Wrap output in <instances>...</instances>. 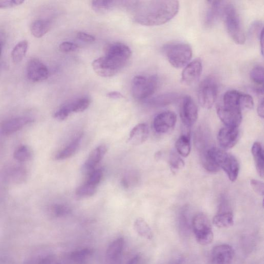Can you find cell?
Here are the masks:
<instances>
[{
  "label": "cell",
  "mask_w": 264,
  "mask_h": 264,
  "mask_svg": "<svg viewBox=\"0 0 264 264\" xmlns=\"http://www.w3.org/2000/svg\"><path fill=\"white\" fill-rule=\"evenodd\" d=\"M180 4L175 0L147 1L137 5L134 22L145 26H157L171 21L178 13Z\"/></svg>",
  "instance_id": "cell-1"
},
{
  "label": "cell",
  "mask_w": 264,
  "mask_h": 264,
  "mask_svg": "<svg viewBox=\"0 0 264 264\" xmlns=\"http://www.w3.org/2000/svg\"><path fill=\"white\" fill-rule=\"evenodd\" d=\"M221 17L226 29L234 42L238 44H244L246 40V35L237 9L232 4L224 2Z\"/></svg>",
  "instance_id": "cell-2"
},
{
  "label": "cell",
  "mask_w": 264,
  "mask_h": 264,
  "mask_svg": "<svg viewBox=\"0 0 264 264\" xmlns=\"http://www.w3.org/2000/svg\"><path fill=\"white\" fill-rule=\"evenodd\" d=\"M207 154L220 169H222L232 182L237 180L240 172L238 159L222 149L211 147L207 150Z\"/></svg>",
  "instance_id": "cell-3"
},
{
  "label": "cell",
  "mask_w": 264,
  "mask_h": 264,
  "mask_svg": "<svg viewBox=\"0 0 264 264\" xmlns=\"http://www.w3.org/2000/svg\"><path fill=\"white\" fill-rule=\"evenodd\" d=\"M162 50L169 63L176 68L184 67L193 56L191 46L184 43H168L164 45Z\"/></svg>",
  "instance_id": "cell-4"
},
{
  "label": "cell",
  "mask_w": 264,
  "mask_h": 264,
  "mask_svg": "<svg viewBox=\"0 0 264 264\" xmlns=\"http://www.w3.org/2000/svg\"><path fill=\"white\" fill-rule=\"evenodd\" d=\"M157 86L158 79L155 75H137L132 81V95L137 100L147 99L153 95Z\"/></svg>",
  "instance_id": "cell-5"
},
{
  "label": "cell",
  "mask_w": 264,
  "mask_h": 264,
  "mask_svg": "<svg viewBox=\"0 0 264 264\" xmlns=\"http://www.w3.org/2000/svg\"><path fill=\"white\" fill-rule=\"evenodd\" d=\"M192 228L198 242L207 245L213 242L214 234L212 225L204 214L199 213L195 216L192 220Z\"/></svg>",
  "instance_id": "cell-6"
},
{
  "label": "cell",
  "mask_w": 264,
  "mask_h": 264,
  "mask_svg": "<svg viewBox=\"0 0 264 264\" xmlns=\"http://www.w3.org/2000/svg\"><path fill=\"white\" fill-rule=\"evenodd\" d=\"M219 86L218 82L212 77L204 79L198 89V99L200 106L205 109H211L218 98Z\"/></svg>",
  "instance_id": "cell-7"
},
{
  "label": "cell",
  "mask_w": 264,
  "mask_h": 264,
  "mask_svg": "<svg viewBox=\"0 0 264 264\" xmlns=\"http://www.w3.org/2000/svg\"><path fill=\"white\" fill-rule=\"evenodd\" d=\"M92 66L94 71L99 76L103 78L114 76L124 67L123 66L106 56L94 61Z\"/></svg>",
  "instance_id": "cell-8"
},
{
  "label": "cell",
  "mask_w": 264,
  "mask_h": 264,
  "mask_svg": "<svg viewBox=\"0 0 264 264\" xmlns=\"http://www.w3.org/2000/svg\"><path fill=\"white\" fill-rule=\"evenodd\" d=\"M180 114L183 125L186 128L189 129L195 124L198 116V109L191 97L186 96L183 98Z\"/></svg>",
  "instance_id": "cell-9"
},
{
  "label": "cell",
  "mask_w": 264,
  "mask_h": 264,
  "mask_svg": "<svg viewBox=\"0 0 264 264\" xmlns=\"http://www.w3.org/2000/svg\"><path fill=\"white\" fill-rule=\"evenodd\" d=\"M105 53V56L123 66L124 67L132 56V51L129 47L120 43L109 45L106 48Z\"/></svg>",
  "instance_id": "cell-10"
},
{
  "label": "cell",
  "mask_w": 264,
  "mask_h": 264,
  "mask_svg": "<svg viewBox=\"0 0 264 264\" xmlns=\"http://www.w3.org/2000/svg\"><path fill=\"white\" fill-rule=\"evenodd\" d=\"M49 72L46 66L39 59H32L26 66V76L33 82H40L48 78Z\"/></svg>",
  "instance_id": "cell-11"
},
{
  "label": "cell",
  "mask_w": 264,
  "mask_h": 264,
  "mask_svg": "<svg viewBox=\"0 0 264 264\" xmlns=\"http://www.w3.org/2000/svg\"><path fill=\"white\" fill-rule=\"evenodd\" d=\"M218 114L225 127L237 128L242 123V110L220 106L218 109Z\"/></svg>",
  "instance_id": "cell-12"
},
{
  "label": "cell",
  "mask_w": 264,
  "mask_h": 264,
  "mask_svg": "<svg viewBox=\"0 0 264 264\" xmlns=\"http://www.w3.org/2000/svg\"><path fill=\"white\" fill-rule=\"evenodd\" d=\"M176 120V115L173 111H166L160 113L154 119V129L158 133H167L174 128Z\"/></svg>",
  "instance_id": "cell-13"
},
{
  "label": "cell",
  "mask_w": 264,
  "mask_h": 264,
  "mask_svg": "<svg viewBox=\"0 0 264 264\" xmlns=\"http://www.w3.org/2000/svg\"><path fill=\"white\" fill-rule=\"evenodd\" d=\"M234 250L227 244L218 245L212 250L211 260L213 264H231L234 258Z\"/></svg>",
  "instance_id": "cell-14"
},
{
  "label": "cell",
  "mask_w": 264,
  "mask_h": 264,
  "mask_svg": "<svg viewBox=\"0 0 264 264\" xmlns=\"http://www.w3.org/2000/svg\"><path fill=\"white\" fill-rule=\"evenodd\" d=\"M202 72L201 61L195 59L188 63L182 73V82L187 86H191L199 80Z\"/></svg>",
  "instance_id": "cell-15"
},
{
  "label": "cell",
  "mask_w": 264,
  "mask_h": 264,
  "mask_svg": "<svg viewBox=\"0 0 264 264\" xmlns=\"http://www.w3.org/2000/svg\"><path fill=\"white\" fill-rule=\"evenodd\" d=\"M239 128L225 127L221 128L218 134L220 145L223 149H229L237 144L239 139Z\"/></svg>",
  "instance_id": "cell-16"
},
{
  "label": "cell",
  "mask_w": 264,
  "mask_h": 264,
  "mask_svg": "<svg viewBox=\"0 0 264 264\" xmlns=\"http://www.w3.org/2000/svg\"><path fill=\"white\" fill-rule=\"evenodd\" d=\"M224 1H206V8L204 15V24L207 27L214 25L221 17L222 7Z\"/></svg>",
  "instance_id": "cell-17"
},
{
  "label": "cell",
  "mask_w": 264,
  "mask_h": 264,
  "mask_svg": "<svg viewBox=\"0 0 264 264\" xmlns=\"http://www.w3.org/2000/svg\"><path fill=\"white\" fill-rule=\"evenodd\" d=\"M34 120L29 117H19L8 120L2 125L1 131L6 135L11 134L33 122Z\"/></svg>",
  "instance_id": "cell-18"
},
{
  "label": "cell",
  "mask_w": 264,
  "mask_h": 264,
  "mask_svg": "<svg viewBox=\"0 0 264 264\" xmlns=\"http://www.w3.org/2000/svg\"><path fill=\"white\" fill-rule=\"evenodd\" d=\"M149 135V129L148 125L144 123L139 124L131 131L128 141L132 145H140L145 142Z\"/></svg>",
  "instance_id": "cell-19"
},
{
  "label": "cell",
  "mask_w": 264,
  "mask_h": 264,
  "mask_svg": "<svg viewBox=\"0 0 264 264\" xmlns=\"http://www.w3.org/2000/svg\"><path fill=\"white\" fill-rule=\"evenodd\" d=\"M108 151L105 145H101L93 150L84 164V168L89 173L95 169Z\"/></svg>",
  "instance_id": "cell-20"
},
{
  "label": "cell",
  "mask_w": 264,
  "mask_h": 264,
  "mask_svg": "<svg viewBox=\"0 0 264 264\" xmlns=\"http://www.w3.org/2000/svg\"><path fill=\"white\" fill-rule=\"evenodd\" d=\"M178 97V94L176 92H166L147 99L146 103L152 107H163L175 102Z\"/></svg>",
  "instance_id": "cell-21"
},
{
  "label": "cell",
  "mask_w": 264,
  "mask_h": 264,
  "mask_svg": "<svg viewBox=\"0 0 264 264\" xmlns=\"http://www.w3.org/2000/svg\"><path fill=\"white\" fill-rule=\"evenodd\" d=\"M243 92L231 90L226 92L223 97L222 106L242 110V101Z\"/></svg>",
  "instance_id": "cell-22"
},
{
  "label": "cell",
  "mask_w": 264,
  "mask_h": 264,
  "mask_svg": "<svg viewBox=\"0 0 264 264\" xmlns=\"http://www.w3.org/2000/svg\"><path fill=\"white\" fill-rule=\"evenodd\" d=\"M125 246V240L120 238L113 241L107 251V261L121 260L122 253Z\"/></svg>",
  "instance_id": "cell-23"
},
{
  "label": "cell",
  "mask_w": 264,
  "mask_h": 264,
  "mask_svg": "<svg viewBox=\"0 0 264 264\" xmlns=\"http://www.w3.org/2000/svg\"><path fill=\"white\" fill-rule=\"evenodd\" d=\"M83 138V134H81L77 137H75L68 145L64 148L61 152L56 155V159L63 160L67 159L73 155L79 149L81 141Z\"/></svg>",
  "instance_id": "cell-24"
},
{
  "label": "cell",
  "mask_w": 264,
  "mask_h": 264,
  "mask_svg": "<svg viewBox=\"0 0 264 264\" xmlns=\"http://www.w3.org/2000/svg\"><path fill=\"white\" fill-rule=\"evenodd\" d=\"M252 154L255 162L258 173L262 177L264 176V151L261 143L255 142L252 147Z\"/></svg>",
  "instance_id": "cell-25"
},
{
  "label": "cell",
  "mask_w": 264,
  "mask_h": 264,
  "mask_svg": "<svg viewBox=\"0 0 264 264\" xmlns=\"http://www.w3.org/2000/svg\"><path fill=\"white\" fill-rule=\"evenodd\" d=\"M51 23L48 20H39L34 21L30 26L32 34L37 38L43 37L51 29Z\"/></svg>",
  "instance_id": "cell-26"
},
{
  "label": "cell",
  "mask_w": 264,
  "mask_h": 264,
  "mask_svg": "<svg viewBox=\"0 0 264 264\" xmlns=\"http://www.w3.org/2000/svg\"><path fill=\"white\" fill-rule=\"evenodd\" d=\"M213 222L216 227L220 228L231 227L234 222L233 214L230 211L219 212L214 216Z\"/></svg>",
  "instance_id": "cell-27"
},
{
  "label": "cell",
  "mask_w": 264,
  "mask_h": 264,
  "mask_svg": "<svg viewBox=\"0 0 264 264\" xmlns=\"http://www.w3.org/2000/svg\"><path fill=\"white\" fill-rule=\"evenodd\" d=\"M176 148L179 155L183 157H187L190 155L191 150L190 136L182 135L177 140Z\"/></svg>",
  "instance_id": "cell-28"
},
{
  "label": "cell",
  "mask_w": 264,
  "mask_h": 264,
  "mask_svg": "<svg viewBox=\"0 0 264 264\" xmlns=\"http://www.w3.org/2000/svg\"><path fill=\"white\" fill-rule=\"evenodd\" d=\"M134 227L136 232L140 236L149 240H153L154 234L147 222L143 219H137L134 222Z\"/></svg>",
  "instance_id": "cell-29"
},
{
  "label": "cell",
  "mask_w": 264,
  "mask_h": 264,
  "mask_svg": "<svg viewBox=\"0 0 264 264\" xmlns=\"http://www.w3.org/2000/svg\"><path fill=\"white\" fill-rule=\"evenodd\" d=\"M29 44L27 41H22L18 43L12 50L11 56L15 64L21 63L26 54Z\"/></svg>",
  "instance_id": "cell-30"
},
{
  "label": "cell",
  "mask_w": 264,
  "mask_h": 264,
  "mask_svg": "<svg viewBox=\"0 0 264 264\" xmlns=\"http://www.w3.org/2000/svg\"><path fill=\"white\" fill-rule=\"evenodd\" d=\"M115 1L107 0H97L91 2V7L97 13H105L109 11L115 5Z\"/></svg>",
  "instance_id": "cell-31"
},
{
  "label": "cell",
  "mask_w": 264,
  "mask_h": 264,
  "mask_svg": "<svg viewBox=\"0 0 264 264\" xmlns=\"http://www.w3.org/2000/svg\"><path fill=\"white\" fill-rule=\"evenodd\" d=\"M92 253V250L90 249H83L72 252L70 257V259L76 264H84Z\"/></svg>",
  "instance_id": "cell-32"
},
{
  "label": "cell",
  "mask_w": 264,
  "mask_h": 264,
  "mask_svg": "<svg viewBox=\"0 0 264 264\" xmlns=\"http://www.w3.org/2000/svg\"><path fill=\"white\" fill-rule=\"evenodd\" d=\"M69 104L72 112H80L88 109L90 104V100L88 97H83Z\"/></svg>",
  "instance_id": "cell-33"
},
{
  "label": "cell",
  "mask_w": 264,
  "mask_h": 264,
  "mask_svg": "<svg viewBox=\"0 0 264 264\" xmlns=\"http://www.w3.org/2000/svg\"><path fill=\"white\" fill-rule=\"evenodd\" d=\"M32 156L31 150L26 146H22L17 149L14 157L17 161L25 162L29 160Z\"/></svg>",
  "instance_id": "cell-34"
},
{
  "label": "cell",
  "mask_w": 264,
  "mask_h": 264,
  "mask_svg": "<svg viewBox=\"0 0 264 264\" xmlns=\"http://www.w3.org/2000/svg\"><path fill=\"white\" fill-rule=\"evenodd\" d=\"M250 78L252 81L256 83L259 87H263L264 68L263 66H255L251 71Z\"/></svg>",
  "instance_id": "cell-35"
},
{
  "label": "cell",
  "mask_w": 264,
  "mask_h": 264,
  "mask_svg": "<svg viewBox=\"0 0 264 264\" xmlns=\"http://www.w3.org/2000/svg\"><path fill=\"white\" fill-rule=\"evenodd\" d=\"M96 190L97 187L86 182L77 188L76 195L80 197H91L96 193Z\"/></svg>",
  "instance_id": "cell-36"
},
{
  "label": "cell",
  "mask_w": 264,
  "mask_h": 264,
  "mask_svg": "<svg viewBox=\"0 0 264 264\" xmlns=\"http://www.w3.org/2000/svg\"><path fill=\"white\" fill-rule=\"evenodd\" d=\"M51 213L56 218H62L69 214L71 212L70 207L64 204H56L51 207Z\"/></svg>",
  "instance_id": "cell-37"
},
{
  "label": "cell",
  "mask_w": 264,
  "mask_h": 264,
  "mask_svg": "<svg viewBox=\"0 0 264 264\" xmlns=\"http://www.w3.org/2000/svg\"><path fill=\"white\" fill-rule=\"evenodd\" d=\"M103 172L100 169H94L89 173L86 183L97 187L101 181Z\"/></svg>",
  "instance_id": "cell-38"
},
{
  "label": "cell",
  "mask_w": 264,
  "mask_h": 264,
  "mask_svg": "<svg viewBox=\"0 0 264 264\" xmlns=\"http://www.w3.org/2000/svg\"><path fill=\"white\" fill-rule=\"evenodd\" d=\"M71 112L70 104H65L54 113V117L59 121H64L69 117Z\"/></svg>",
  "instance_id": "cell-39"
},
{
  "label": "cell",
  "mask_w": 264,
  "mask_h": 264,
  "mask_svg": "<svg viewBox=\"0 0 264 264\" xmlns=\"http://www.w3.org/2000/svg\"><path fill=\"white\" fill-rule=\"evenodd\" d=\"M169 163L172 167L175 169H179L183 168L185 163L180 156L176 153H172L169 157Z\"/></svg>",
  "instance_id": "cell-40"
},
{
  "label": "cell",
  "mask_w": 264,
  "mask_h": 264,
  "mask_svg": "<svg viewBox=\"0 0 264 264\" xmlns=\"http://www.w3.org/2000/svg\"><path fill=\"white\" fill-rule=\"evenodd\" d=\"M179 224H180V228L181 230L185 233L190 231L191 229V224L189 219L187 215V211H183L181 213L179 220Z\"/></svg>",
  "instance_id": "cell-41"
},
{
  "label": "cell",
  "mask_w": 264,
  "mask_h": 264,
  "mask_svg": "<svg viewBox=\"0 0 264 264\" xmlns=\"http://www.w3.org/2000/svg\"><path fill=\"white\" fill-rule=\"evenodd\" d=\"M263 33V24L261 22H254L251 26L249 34L252 36H257L259 38Z\"/></svg>",
  "instance_id": "cell-42"
},
{
  "label": "cell",
  "mask_w": 264,
  "mask_h": 264,
  "mask_svg": "<svg viewBox=\"0 0 264 264\" xmlns=\"http://www.w3.org/2000/svg\"><path fill=\"white\" fill-rule=\"evenodd\" d=\"M250 185L252 189L258 195L263 196L264 193V183L255 179H252L250 180Z\"/></svg>",
  "instance_id": "cell-43"
},
{
  "label": "cell",
  "mask_w": 264,
  "mask_h": 264,
  "mask_svg": "<svg viewBox=\"0 0 264 264\" xmlns=\"http://www.w3.org/2000/svg\"><path fill=\"white\" fill-rule=\"evenodd\" d=\"M23 3L22 0H0V9L14 7Z\"/></svg>",
  "instance_id": "cell-44"
},
{
  "label": "cell",
  "mask_w": 264,
  "mask_h": 264,
  "mask_svg": "<svg viewBox=\"0 0 264 264\" xmlns=\"http://www.w3.org/2000/svg\"><path fill=\"white\" fill-rule=\"evenodd\" d=\"M25 175V170L21 168L14 169L11 173L12 180L17 182L18 181H21L23 180Z\"/></svg>",
  "instance_id": "cell-45"
},
{
  "label": "cell",
  "mask_w": 264,
  "mask_h": 264,
  "mask_svg": "<svg viewBox=\"0 0 264 264\" xmlns=\"http://www.w3.org/2000/svg\"><path fill=\"white\" fill-rule=\"evenodd\" d=\"M78 45L70 42H64L59 45L60 50L64 53H68L77 50Z\"/></svg>",
  "instance_id": "cell-46"
},
{
  "label": "cell",
  "mask_w": 264,
  "mask_h": 264,
  "mask_svg": "<svg viewBox=\"0 0 264 264\" xmlns=\"http://www.w3.org/2000/svg\"><path fill=\"white\" fill-rule=\"evenodd\" d=\"M77 37L80 40L87 43H92L96 41V38L93 36L82 32L78 33Z\"/></svg>",
  "instance_id": "cell-47"
},
{
  "label": "cell",
  "mask_w": 264,
  "mask_h": 264,
  "mask_svg": "<svg viewBox=\"0 0 264 264\" xmlns=\"http://www.w3.org/2000/svg\"><path fill=\"white\" fill-rule=\"evenodd\" d=\"M107 96L110 99H118L124 98L120 92L118 91H111L107 94Z\"/></svg>",
  "instance_id": "cell-48"
},
{
  "label": "cell",
  "mask_w": 264,
  "mask_h": 264,
  "mask_svg": "<svg viewBox=\"0 0 264 264\" xmlns=\"http://www.w3.org/2000/svg\"><path fill=\"white\" fill-rule=\"evenodd\" d=\"M258 114L259 116L263 118L264 116V100L263 98L260 101L258 107Z\"/></svg>",
  "instance_id": "cell-49"
},
{
  "label": "cell",
  "mask_w": 264,
  "mask_h": 264,
  "mask_svg": "<svg viewBox=\"0 0 264 264\" xmlns=\"http://www.w3.org/2000/svg\"><path fill=\"white\" fill-rule=\"evenodd\" d=\"M183 259L181 257H176L170 261L167 264H183Z\"/></svg>",
  "instance_id": "cell-50"
},
{
  "label": "cell",
  "mask_w": 264,
  "mask_h": 264,
  "mask_svg": "<svg viewBox=\"0 0 264 264\" xmlns=\"http://www.w3.org/2000/svg\"><path fill=\"white\" fill-rule=\"evenodd\" d=\"M140 260V256H136L131 259L127 264H137L139 262Z\"/></svg>",
  "instance_id": "cell-51"
},
{
  "label": "cell",
  "mask_w": 264,
  "mask_h": 264,
  "mask_svg": "<svg viewBox=\"0 0 264 264\" xmlns=\"http://www.w3.org/2000/svg\"><path fill=\"white\" fill-rule=\"evenodd\" d=\"M3 45H4L3 36L2 34H0V57H1Z\"/></svg>",
  "instance_id": "cell-52"
},
{
  "label": "cell",
  "mask_w": 264,
  "mask_h": 264,
  "mask_svg": "<svg viewBox=\"0 0 264 264\" xmlns=\"http://www.w3.org/2000/svg\"></svg>",
  "instance_id": "cell-53"
}]
</instances>
